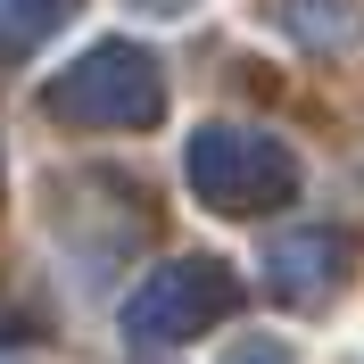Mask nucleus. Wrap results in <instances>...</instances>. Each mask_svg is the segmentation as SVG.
Listing matches in <instances>:
<instances>
[{"label": "nucleus", "instance_id": "obj_1", "mask_svg": "<svg viewBox=\"0 0 364 364\" xmlns=\"http://www.w3.org/2000/svg\"><path fill=\"white\" fill-rule=\"evenodd\" d=\"M42 108L58 124H83V133H149L166 116V67L141 42H91L75 67L50 75Z\"/></svg>", "mask_w": 364, "mask_h": 364}, {"label": "nucleus", "instance_id": "obj_6", "mask_svg": "<svg viewBox=\"0 0 364 364\" xmlns=\"http://www.w3.org/2000/svg\"><path fill=\"white\" fill-rule=\"evenodd\" d=\"M83 0H0V50L9 58H25V50H42L58 25L75 17Z\"/></svg>", "mask_w": 364, "mask_h": 364}, {"label": "nucleus", "instance_id": "obj_5", "mask_svg": "<svg viewBox=\"0 0 364 364\" xmlns=\"http://www.w3.org/2000/svg\"><path fill=\"white\" fill-rule=\"evenodd\" d=\"M273 25L306 50H356L364 42V9L356 0H273Z\"/></svg>", "mask_w": 364, "mask_h": 364}, {"label": "nucleus", "instance_id": "obj_7", "mask_svg": "<svg viewBox=\"0 0 364 364\" xmlns=\"http://www.w3.org/2000/svg\"><path fill=\"white\" fill-rule=\"evenodd\" d=\"M224 364H298V348L290 340H232Z\"/></svg>", "mask_w": 364, "mask_h": 364}, {"label": "nucleus", "instance_id": "obj_8", "mask_svg": "<svg viewBox=\"0 0 364 364\" xmlns=\"http://www.w3.org/2000/svg\"><path fill=\"white\" fill-rule=\"evenodd\" d=\"M133 9H149V17H191L199 0H133Z\"/></svg>", "mask_w": 364, "mask_h": 364}, {"label": "nucleus", "instance_id": "obj_4", "mask_svg": "<svg viewBox=\"0 0 364 364\" xmlns=\"http://www.w3.org/2000/svg\"><path fill=\"white\" fill-rule=\"evenodd\" d=\"M348 265H356V240L348 232H282L265 249V290L282 306H323V298H340Z\"/></svg>", "mask_w": 364, "mask_h": 364}, {"label": "nucleus", "instance_id": "obj_2", "mask_svg": "<svg viewBox=\"0 0 364 364\" xmlns=\"http://www.w3.org/2000/svg\"><path fill=\"white\" fill-rule=\"evenodd\" d=\"M182 174H191L199 207H215V215H265L298 191V158L249 124H199L182 149Z\"/></svg>", "mask_w": 364, "mask_h": 364}, {"label": "nucleus", "instance_id": "obj_3", "mask_svg": "<svg viewBox=\"0 0 364 364\" xmlns=\"http://www.w3.org/2000/svg\"><path fill=\"white\" fill-rule=\"evenodd\" d=\"M232 306H240V273L224 257H174V265H158L124 298L116 323H124L133 348H182V340H199V331H215Z\"/></svg>", "mask_w": 364, "mask_h": 364}]
</instances>
